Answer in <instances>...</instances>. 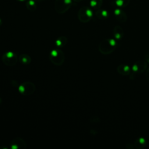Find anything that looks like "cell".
Here are the masks:
<instances>
[{"instance_id":"1","label":"cell","mask_w":149,"mask_h":149,"mask_svg":"<svg viewBox=\"0 0 149 149\" xmlns=\"http://www.w3.org/2000/svg\"><path fill=\"white\" fill-rule=\"evenodd\" d=\"M49 58L51 62L56 66L62 65L65 61V54L59 48L52 49L49 54Z\"/></svg>"},{"instance_id":"2","label":"cell","mask_w":149,"mask_h":149,"mask_svg":"<svg viewBox=\"0 0 149 149\" xmlns=\"http://www.w3.org/2000/svg\"><path fill=\"white\" fill-rule=\"evenodd\" d=\"M116 42L113 40L105 39L100 43L98 49L102 54L107 55L111 53L116 48Z\"/></svg>"},{"instance_id":"3","label":"cell","mask_w":149,"mask_h":149,"mask_svg":"<svg viewBox=\"0 0 149 149\" xmlns=\"http://www.w3.org/2000/svg\"><path fill=\"white\" fill-rule=\"evenodd\" d=\"M72 5V0H55L54 8L59 14L66 12Z\"/></svg>"},{"instance_id":"4","label":"cell","mask_w":149,"mask_h":149,"mask_svg":"<svg viewBox=\"0 0 149 149\" xmlns=\"http://www.w3.org/2000/svg\"><path fill=\"white\" fill-rule=\"evenodd\" d=\"M93 15L91 9L88 6L81 7L77 13L79 20L83 23L88 22L92 18Z\"/></svg>"},{"instance_id":"5","label":"cell","mask_w":149,"mask_h":149,"mask_svg":"<svg viewBox=\"0 0 149 149\" xmlns=\"http://www.w3.org/2000/svg\"><path fill=\"white\" fill-rule=\"evenodd\" d=\"M36 90L35 84L30 81L22 83L18 87L19 93L24 96H29L34 93Z\"/></svg>"},{"instance_id":"6","label":"cell","mask_w":149,"mask_h":149,"mask_svg":"<svg viewBox=\"0 0 149 149\" xmlns=\"http://www.w3.org/2000/svg\"><path fill=\"white\" fill-rule=\"evenodd\" d=\"M2 61L6 66H14L18 61L17 54L13 51H6L2 56Z\"/></svg>"},{"instance_id":"7","label":"cell","mask_w":149,"mask_h":149,"mask_svg":"<svg viewBox=\"0 0 149 149\" xmlns=\"http://www.w3.org/2000/svg\"><path fill=\"white\" fill-rule=\"evenodd\" d=\"M11 149H24L26 148V143L22 138L16 137L10 144Z\"/></svg>"},{"instance_id":"8","label":"cell","mask_w":149,"mask_h":149,"mask_svg":"<svg viewBox=\"0 0 149 149\" xmlns=\"http://www.w3.org/2000/svg\"><path fill=\"white\" fill-rule=\"evenodd\" d=\"M114 15L116 19L120 22H125L127 20V15L126 13L120 9V8L118 7L114 10Z\"/></svg>"},{"instance_id":"9","label":"cell","mask_w":149,"mask_h":149,"mask_svg":"<svg viewBox=\"0 0 149 149\" xmlns=\"http://www.w3.org/2000/svg\"><path fill=\"white\" fill-rule=\"evenodd\" d=\"M68 42V38L65 36H60L57 38L55 41V46L58 48H62L66 45Z\"/></svg>"},{"instance_id":"10","label":"cell","mask_w":149,"mask_h":149,"mask_svg":"<svg viewBox=\"0 0 149 149\" xmlns=\"http://www.w3.org/2000/svg\"><path fill=\"white\" fill-rule=\"evenodd\" d=\"M18 60L22 64L27 65H29L31 62V58L29 55L26 54H22L19 56Z\"/></svg>"},{"instance_id":"11","label":"cell","mask_w":149,"mask_h":149,"mask_svg":"<svg viewBox=\"0 0 149 149\" xmlns=\"http://www.w3.org/2000/svg\"><path fill=\"white\" fill-rule=\"evenodd\" d=\"M95 15L97 18L99 19L102 20V19H105L108 18V12L107 10L105 9H101V8L97 10Z\"/></svg>"},{"instance_id":"12","label":"cell","mask_w":149,"mask_h":149,"mask_svg":"<svg viewBox=\"0 0 149 149\" xmlns=\"http://www.w3.org/2000/svg\"><path fill=\"white\" fill-rule=\"evenodd\" d=\"M103 4V0H91L90 2V6L94 9H100Z\"/></svg>"},{"instance_id":"13","label":"cell","mask_w":149,"mask_h":149,"mask_svg":"<svg viewBox=\"0 0 149 149\" xmlns=\"http://www.w3.org/2000/svg\"><path fill=\"white\" fill-rule=\"evenodd\" d=\"M26 8L31 12H33L37 9V4L36 1L34 0H29L26 2Z\"/></svg>"},{"instance_id":"14","label":"cell","mask_w":149,"mask_h":149,"mask_svg":"<svg viewBox=\"0 0 149 149\" xmlns=\"http://www.w3.org/2000/svg\"><path fill=\"white\" fill-rule=\"evenodd\" d=\"M113 33L115 35V37L118 38V39H120L122 38L123 34V31L121 27L119 26H116L114 28V30H113Z\"/></svg>"},{"instance_id":"15","label":"cell","mask_w":149,"mask_h":149,"mask_svg":"<svg viewBox=\"0 0 149 149\" xmlns=\"http://www.w3.org/2000/svg\"><path fill=\"white\" fill-rule=\"evenodd\" d=\"M130 0H115V5L119 8H125L129 4Z\"/></svg>"},{"instance_id":"16","label":"cell","mask_w":149,"mask_h":149,"mask_svg":"<svg viewBox=\"0 0 149 149\" xmlns=\"http://www.w3.org/2000/svg\"><path fill=\"white\" fill-rule=\"evenodd\" d=\"M119 67L120 68V69L118 68V71L122 74H128L130 72V68L127 65H120Z\"/></svg>"},{"instance_id":"17","label":"cell","mask_w":149,"mask_h":149,"mask_svg":"<svg viewBox=\"0 0 149 149\" xmlns=\"http://www.w3.org/2000/svg\"><path fill=\"white\" fill-rule=\"evenodd\" d=\"M146 77H147V80L149 81V68H148V69L147 70V72L146 73Z\"/></svg>"},{"instance_id":"18","label":"cell","mask_w":149,"mask_h":149,"mask_svg":"<svg viewBox=\"0 0 149 149\" xmlns=\"http://www.w3.org/2000/svg\"><path fill=\"white\" fill-rule=\"evenodd\" d=\"M74 2H81V1H82L83 0H73Z\"/></svg>"},{"instance_id":"19","label":"cell","mask_w":149,"mask_h":149,"mask_svg":"<svg viewBox=\"0 0 149 149\" xmlns=\"http://www.w3.org/2000/svg\"><path fill=\"white\" fill-rule=\"evenodd\" d=\"M2 24V20L0 18V26Z\"/></svg>"},{"instance_id":"20","label":"cell","mask_w":149,"mask_h":149,"mask_svg":"<svg viewBox=\"0 0 149 149\" xmlns=\"http://www.w3.org/2000/svg\"><path fill=\"white\" fill-rule=\"evenodd\" d=\"M34 1H36V2H42V1H43L44 0H34Z\"/></svg>"},{"instance_id":"21","label":"cell","mask_w":149,"mask_h":149,"mask_svg":"<svg viewBox=\"0 0 149 149\" xmlns=\"http://www.w3.org/2000/svg\"><path fill=\"white\" fill-rule=\"evenodd\" d=\"M17 1H18L19 2H24V1H26V0H17Z\"/></svg>"},{"instance_id":"22","label":"cell","mask_w":149,"mask_h":149,"mask_svg":"<svg viewBox=\"0 0 149 149\" xmlns=\"http://www.w3.org/2000/svg\"><path fill=\"white\" fill-rule=\"evenodd\" d=\"M2 99H1V97H0V104H1V103H2Z\"/></svg>"}]
</instances>
